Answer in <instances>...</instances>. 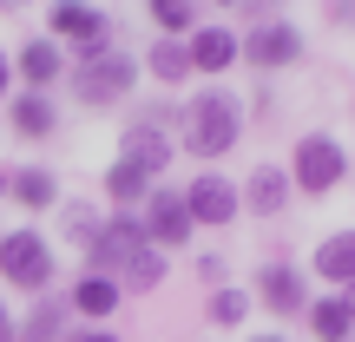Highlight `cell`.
<instances>
[{
	"mask_svg": "<svg viewBox=\"0 0 355 342\" xmlns=\"http://www.w3.org/2000/svg\"><path fill=\"white\" fill-rule=\"evenodd\" d=\"M349 296H329V303H316V309H309V330H316L322 342H349Z\"/></svg>",
	"mask_w": 355,
	"mask_h": 342,
	"instance_id": "cell-19",
	"label": "cell"
},
{
	"mask_svg": "<svg viewBox=\"0 0 355 342\" xmlns=\"http://www.w3.org/2000/svg\"><path fill=\"white\" fill-rule=\"evenodd\" d=\"M132 250H145V217L119 211L112 224H99V243H92V257H99V264H125Z\"/></svg>",
	"mask_w": 355,
	"mask_h": 342,
	"instance_id": "cell-10",
	"label": "cell"
},
{
	"mask_svg": "<svg viewBox=\"0 0 355 342\" xmlns=\"http://www.w3.org/2000/svg\"><path fill=\"white\" fill-rule=\"evenodd\" d=\"M46 26H53L60 40H79V46H99V40H105V13H99V7H79V0L46 7Z\"/></svg>",
	"mask_w": 355,
	"mask_h": 342,
	"instance_id": "cell-8",
	"label": "cell"
},
{
	"mask_svg": "<svg viewBox=\"0 0 355 342\" xmlns=\"http://www.w3.org/2000/svg\"><path fill=\"white\" fill-rule=\"evenodd\" d=\"M158 119H171V112H152L145 126H132L125 139H119V165H132L139 178H158L171 165V139H165V126Z\"/></svg>",
	"mask_w": 355,
	"mask_h": 342,
	"instance_id": "cell-5",
	"label": "cell"
},
{
	"mask_svg": "<svg viewBox=\"0 0 355 342\" xmlns=\"http://www.w3.org/2000/svg\"><path fill=\"white\" fill-rule=\"evenodd\" d=\"M152 73H158V79H184V73H191V60H184L178 40H158V46H152Z\"/></svg>",
	"mask_w": 355,
	"mask_h": 342,
	"instance_id": "cell-24",
	"label": "cell"
},
{
	"mask_svg": "<svg viewBox=\"0 0 355 342\" xmlns=\"http://www.w3.org/2000/svg\"><path fill=\"white\" fill-rule=\"evenodd\" d=\"M7 119H13V132H20V139H46V132L60 126V112H53V105L40 99V92H20Z\"/></svg>",
	"mask_w": 355,
	"mask_h": 342,
	"instance_id": "cell-16",
	"label": "cell"
},
{
	"mask_svg": "<svg viewBox=\"0 0 355 342\" xmlns=\"http://www.w3.org/2000/svg\"><path fill=\"white\" fill-rule=\"evenodd\" d=\"M349 290H355V283H349ZM349 316H355V296H349Z\"/></svg>",
	"mask_w": 355,
	"mask_h": 342,
	"instance_id": "cell-31",
	"label": "cell"
},
{
	"mask_svg": "<svg viewBox=\"0 0 355 342\" xmlns=\"http://www.w3.org/2000/svg\"><path fill=\"white\" fill-rule=\"evenodd\" d=\"M257 342H283V336H257Z\"/></svg>",
	"mask_w": 355,
	"mask_h": 342,
	"instance_id": "cell-32",
	"label": "cell"
},
{
	"mask_svg": "<svg viewBox=\"0 0 355 342\" xmlns=\"http://www.w3.org/2000/svg\"><path fill=\"white\" fill-rule=\"evenodd\" d=\"M263 303L277 309V316H296V309H303V277H296L290 264H270L263 270Z\"/></svg>",
	"mask_w": 355,
	"mask_h": 342,
	"instance_id": "cell-14",
	"label": "cell"
},
{
	"mask_svg": "<svg viewBox=\"0 0 355 342\" xmlns=\"http://www.w3.org/2000/svg\"><path fill=\"white\" fill-rule=\"evenodd\" d=\"M184 60H191V73H224V66L237 60V33H230V26H198Z\"/></svg>",
	"mask_w": 355,
	"mask_h": 342,
	"instance_id": "cell-9",
	"label": "cell"
},
{
	"mask_svg": "<svg viewBox=\"0 0 355 342\" xmlns=\"http://www.w3.org/2000/svg\"><path fill=\"white\" fill-rule=\"evenodd\" d=\"M145 237H158V243H184V237H191V211H184V198H178V191H158V198H152Z\"/></svg>",
	"mask_w": 355,
	"mask_h": 342,
	"instance_id": "cell-11",
	"label": "cell"
},
{
	"mask_svg": "<svg viewBox=\"0 0 355 342\" xmlns=\"http://www.w3.org/2000/svg\"><path fill=\"white\" fill-rule=\"evenodd\" d=\"M125 283H132V290H152V283H165V257H158L152 243H145V250H132V257H125Z\"/></svg>",
	"mask_w": 355,
	"mask_h": 342,
	"instance_id": "cell-21",
	"label": "cell"
},
{
	"mask_svg": "<svg viewBox=\"0 0 355 342\" xmlns=\"http://www.w3.org/2000/svg\"><path fill=\"white\" fill-rule=\"evenodd\" d=\"M7 198H20L26 211H46V204H60V185H53V171L26 165V171H13V178H7Z\"/></svg>",
	"mask_w": 355,
	"mask_h": 342,
	"instance_id": "cell-15",
	"label": "cell"
},
{
	"mask_svg": "<svg viewBox=\"0 0 355 342\" xmlns=\"http://www.w3.org/2000/svg\"><path fill=\"white\" fill-rule=\"evenodd\" d=\"M0 342H13V323H7V309H0Z\"/></svg>",
	"mask_w": 355,
	"mask_h": 342,
	"instance_id": "cell-28",
	"label": "cell"
},
{
	"mask_svg": "<svg viewBox=\"0 0 355 342\" xmlns=\"http://www.w3.org/2000/svg\"><path fill=\"white\" fill-rule=\"evenodd\" d=\"M336 20H349V26H355V0H349V7H336Z\"/></svg>",
	"mask_w": 355,
	"mask_h": 342,
	"instance_id": "cell-29",
	"label": "cell"
},
{
	"mask_svg": "<svg viewBox=\"0 0 355 342\" xmlns=\"http://www.w3.org/2000/svg\"><path fill=\"white\" fill-rule=\"evenodd\" d=\"M316 277H329V283H355V230H349V237L316 243Z\"/></svg>",
	"mask_w": 355,
	"mask_h": 342,
	"instance_id": "cell-17",
	"label": "cell"
},
{
	"mask_svg": "<svg viewBox=\"0 0 355 342\" xmlns=\"http://www.w3.org/2000/svg\"><path fill=\"white\" fill-rule=\"evenodd\" d=\"M145 13H152V20L165 26V40H171V33H184V26H191V7H184V0H152Z\"/></svg>",
	"mask_w": 355,
	"mask_h": 342,
	"instance_id": "cell-25",
	"label": "cell"
},
{
	"mask_svg": "<svg viewBox=\"0 0 355 342\" xmlns=\"http://www.w3.org/2000/svg\"><path fill=\"white\" fill-rule=\"evenodd\" d=\"M243 316H250V296H243V290H217V296H211V323H224V330H237Z\"/></svg>",
	"mask_w": 355,
	"mask_h": 342,
	"instance_id": "cell-23",
	"label": "cell"
},
{
	"mask_svg": "<svg viewBox=\"0 0 355 342\" xmlns=\"http://www.w3.org/2000/svg\"><path fill=\"white\" fill-rule=\"evenodd\" d=\"M243 198H250V211H257V217H277L283 204H290V171H277V165L250 171V191H243Z\"/></svg>",
	"mask_w": 355,
	"mask_h": 342,
	"instance_id": "cell-13",
	"label": "cell"
},
{
	"mask_svg": "<svg viewBox=\"0 0 355 342\" xmlns=\"http://www.w3.org/2000/svg\"><path fill=\"white\" fill-rule=\"evenodd\" d=\"M237 132H243V105L230 99V92H198V99L184 105V145H191L198 158L230 152Z\"/></svg>",
	"mask_w": 355,
	"mask_h": 342,
	"instance_id": "cell-1",
	"label": "cell"
},
{
	"mask_svg": "<svg viewBox=\"0 0 355 342\" xmlns=\"http://www.w3.org/2000/svg\"><path fill=\"white\" fill-rule=\"evenodd\" d=\"M60 230H66V237H73V243H86V250H92V243H99V211H92V204H60Z\"/></svg>",
	"mask_w": 355,
	"mask_h": 342,
	"instance_id": "cell-20",
	"label": "cell"
},
{
	"mask_svg": "<svg viewBox=\"0 0 355 342\" xmlns=\"http://www.w3.org/2000/svg\"><path fill=\"white\" fill-rule=\"evenodd\" d=\"M243 53H250V66L277 73V66H290L296 53H303V33H296V26H283V20H270V26H257V33L243 40Z\"/></svg>",
	"mask_w": 355,
	"mask_h": 342,
	"instance_id": "cell-7",
	"label": "cell"
},
{
	"mask_svg": "<svg viewBox=\"0 0 355 342\" xmlns=\"http://www.w3.org/2000/svg\"><path fill=\"white\" fill-rule=\"evenodd\" d=\"M13 73H26V86H53V79L66 73V60H60V46H53V40H26L20 60H13Z\"/></svg>",
	"mask_w": 355,
	"mask_h": 342,
	"instance_id": "cell-12",
	"label": "cell"
},
{
	"mask_svg": "<svg viewBox=\"0 0 355 342\" xmlns=\"http://www.w3.org/2000/svg\"><path fill=\"white\" fill-rule=\"evenodd\" d=\"M132 79H139L132 53L92 46V53H79V73H73V86H79V99H86V105H112L119 92H132Z\"/></svg>",
	"mask_w": 355,
	"mask_h": 342,
	"instance_id": "cell-2",
	"label": "cell"
},
{
	"mask_svg": "<svg viewBox=\"0 0 355 342\" xmlns=\"http://www.w3.org/2000/svg\"><path fill=\"white\" fill-rule=\"evenodd\" d=\"M145 185H152V178H139L132 165H112V171H105V191H112V198L125 204V211H132V204L145 198Z\"/></svg>",
	"mask_w": 355,
	"mask_h": 342,
	"instance_id": "cell-22",
	"label": "cell"
},
{
	"mask_svg": "<svg viewBox=\"0 0 355 342\" xmlns=\"http://www.w3.org/2000/svg\"><path fill=\"white\" fill-rule=\"evenodd\" d=\"M73 309H79V316H112V309H119V283L112 277H86L73 290Z\"/></svg>",
	"mask_w": 355,
	"mask_h": 342,
	"instance_id": "cell-18",
	"label": "cell"
},
{
	"mask_svg": "<svg viewBox=\"0 0 355 342\" xmlns=\"http://www.w3.org/2000/svg\"><path fill=\"white\" fill-rule=\"evenodd\" d=\"M73 342H119V336H105V330H86V336H73Z\"/></svg>",
	"mask_w": 355,
	"mask_h": 342,
	"instance_id": "cell-26",
	"label": "cell"
},
{
	"mask_svg": "<svg viewBox=\"0 0 355 342\" xmlns=\"http://www.w3.org/2000/svg\"><path fill=\"white\" fill-rule=\"evenodd\" d=\"M349 171V152H343V139H329V132H316V139H303L296 145V165L290 178L303 191H336V178Z\"/></svg>",
	"mask_w": 355,
	"mask_h": 342,
	"instance_id": "cell-4",
	"label": "cell"
},
{
	"mask_svg": "<svg viewBox=\"0 0 355 342\" xmlns=\"http://www.w3.org/2000/svg\"><path fill=\"white\" fill-rule=\"evenodd\" d=\"M0 277H7L13 290H46L53 283V250L33 230H7V237H0Z\"/></svg>",
	"mask_w": 355,
	"mask_h": 342,
	"instance_id": "cell-3",
	"label": "cell"
},
{
	"mask_svg": "<svg viewBox=\"0 0 355 342\" xmlns=\"http://www.w3.org/2000/svg\"><path fill=\"white\" fill-rule=\"evenodd\" d=\"M0 198H7V171H0Z\"/></svg>",
	"mask_w": 355,
	"mask_h": 342,
	"instance_id": "cell-30",
	"label": "cell"
},
{
	"mask_svg": "<svg viewBox=\"0 0 355 342\" xmlns=\"http://www.w3.org/2000/svg\"><path fill=\"white\" fill-rule=\"evenodd\" d=\"M7 79H13V66H7V53H0V99H7Z\"/></svg>",
	"mask_w": 355,
	"mask_h": 342,
	"instance_id": "cell-27",
	"label": "cell"
},
{
	"mask_svg": "<svg viewBox=\"0 0 355 342\" xmlns=\"http://www.w3.org/2000/svg\"><path fill=\"white\" fill-rule=\"evenodd\" d=\"M184 211H191V224H230V217H237V191H230L217 171H204V178H191Z\"/></svg>",
	"mask_w": 355,
	"mask_h": 342,
	"instance_id": "cell-6",
	"label": "cell"
}]
</instances>
